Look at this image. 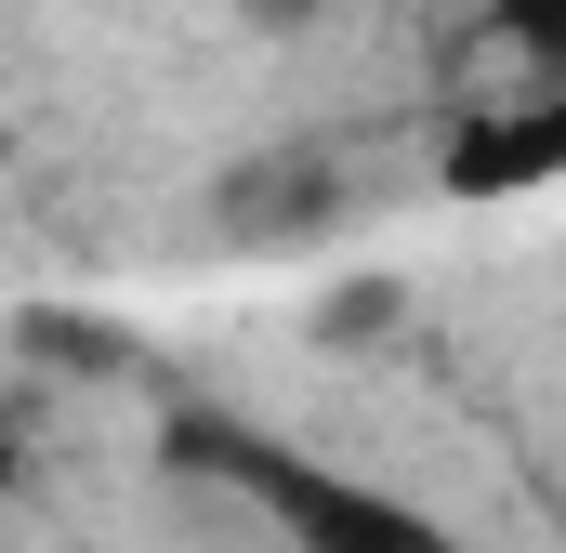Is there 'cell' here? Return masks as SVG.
Masks as SVG:
<instances>
[{
	"label": "cell",
	"instance_id": "1",
	"mask_svg": "<svg viewBox=\"0 0 566 553\" xmlns=\"http://www.w3.org/2000/svg\"><path fill=\"white\" fill-rule=\"evenodd\" d=\"M329 198H343V185H329L316 158H264V185L224 198V225H238V238H303V225H329Z\"/></svg>",
	"mask_w": 566,
	"mask_h": 553
},
{
	"label": "cell",
	"instance_id": "2",
	"mask_svg": "<svg viewBox=\"0 0 566 553\" xmlns=\"http://www.w3.org/2000/svg\"><path fill=\"white\" fill-rule=\"evenodd\" d=\"M303 528H316L329 553H448L434 528H409V514H369V501H356V514H343V501H303Z\"/></svg>",
	"mask_w": 566,
	"mask_h": 553
}]
</instances>
